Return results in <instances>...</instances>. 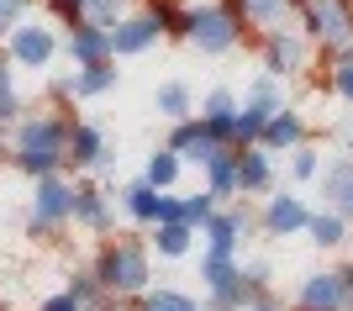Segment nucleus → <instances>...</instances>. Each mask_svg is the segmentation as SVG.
Here are the masks:
<instances>
[{"label": "nucleus", "mask_w": 353, "mask_h": 311, "mask_svg": "<svg viewBox=\"0 0 353 311\" xmlns=\"http://www.w3.org/2000/svg\"><path fill=\"white\" fill-rule=\"evenodd\" d=\"M79 6H85L101 27H117V21H121V0H79Z\"/></svg>", "instance_id": "obj_24"}, {"label": "nucleus", "mask_w": 353, "mask_h": 311, "mask_svg": "<svg viewBox=\"0 0 353 311\" xmlns=\"http://www.w3.org/2000/svg\"><path fill=\"white\" fill-rule=\"evenodd\" d=\"M206 285H211V296H216L221 306H237V301H243V264H232V253H216V248H211Z\"/></svg>", "instance_id": "obj_4"}, {"label": "nucleus", "mask_w": 353, "mask_h": 311, "mask_svg": "<svg viewBox=\"0 0 353 311\" xmlns=\"http://www.w3.org/2000/svg\"><path fill=\"white\" fill-rule=\"evenodd\" d=\"M11 53H16V63H32V69H37V63L53 59V32H43V27H21V32L11 37Z\"/></svg>", "instance_id": "obj_8"}, {"label": "nucleus", "mask_w": 353, "mask_h": 311, "mask_svg": "<svg viewBox=\"0 0 353 311\" xmlns=\"http://www.w3.org/2000/svg\"><path fill=\"white\" fill-rule=\"evenodd\" d=\"M311 222V211L295 201V195H280V201H269V232H301Z\"/></svg>", "instance_id": "obj_9"}, {"label": "nucleus", "mask_w": 353, "mask_h": 311, "mask_svg": "<svg viewBox=\"0 0 353 311\" xmlns=\"http://www.w3.org/2000/svg\"><path fill=\"white\" fill-rule=\"evenodd\" d=\"M101 280L111 285V290H121V296H132V290H143L148 285V264L137 248H117L101 259Z\"/></svg>", "instance_id": "obj_3"}, {"label": "nucleus", "mask_w": 353, "mask_h": 311, "mask_svg": "<svg viewBox=\"0 0 353 311\" xmlns=\"http://www.w3.org/2000/svg\"><path fill=\"white\" fill-rule=\"evenodd\" d=\"M190 37L201 43V53H227V48L237 43V21H232V11H221V6L190 11Z\"/></svg>", "instance_id": "obj_2"}, {"label": "nucleus", "mask_w": 353, "mask_h": 311, "mask_svg": "<svg viewBox=\"0 0 353 311\" xmlns=\"http://www.w3.org/2000/svg\"><path fill=\"white\" fill-rule=\"evenodd\" d=\"M174 174H179V159H174V153H153V159H148V185H153V190L174 185Z\"/></svg>", "instance_id": "obj_19"}, {"label": "nucleus", "mask_w": 353, "mask_h": 311, "mask_svg": "<svg viewBox=\"0 0 353 311\" xmlns=\"http://www.w3.org/2000/svg\"><path fill=\"white\" fill-rule=\"evenodd\" d=\"M159 111H163V117H185V111H190L185 85H163V90H159Z\"/></svg>", "instance_id": "obj_23"}, {"label": "nucleus", "mask_w": 353, "mask_h": 311, "mask_svg": "<svg viewBox=\"0 0 353 311\" xmlns=\"http://www.w3.org/2000/svg\"><path fill=\"white\" fill-rule=\"evenodd\" d=\"M269 63L285 69V74L301 69V63H306V43H301V37H274V43H269Z\"/></svg>", "instance_id": "obj_12"}, {"label": "nucleus", "mask_w": 353, "mask_h": 311, "mask_svg": "<svg viewBox=\"0 0 353 311\" xmlns=\"http://www.w3.org/2000/svg\"><path fill=\"white\" fill-rule=\"evenodd\" d=\"M111 85H117V74H111L105 63H90V74L74 85V95H101V90H111Z\"/></svg>", "instance_id": "obj_22"}, {"label": "nucleus", "mask_w": 353, "mask_h": 311, "mask_svg": "<svg viewBox=\"0 0 353 311\" xmlns=\"http://www.w3.org/2000/svg\"><path fill=\"white\" fill-rule=\"evenodd\" d=\"M348 201H353V185H348Z\"/></svg>", "instance_id": "obj_33"}, {"label": "nucleus", "mask_w": 353, "mask_h": 311, "mask_svg": "<svg viewBox=\"0 0 353 311\" xmlns=\"http://www.w3.org/2000/svg\"><path fill=\"white\" fill-rule=\"evenodd\" d=\"M148 311H201L195 301H185L179 290H159V296L148 301Z\"/></svg>", "instance_id": "obj_26"}, {"label": "nucleus", "mask_w": 353, "mask_h": 311, "mask_svg": "<svg viewBox=\"0 0 353 311\" xmlns=\"http://www.w3.org/2000/svg\"><path fill=\"white\" fill-rule=\"evenodd\" d=\"M338 90H343V95L353 101V63H348V69H338Z\"/></svg>", "instance_id": "obj_29"}, {"label": "nucleus", "mask_w": 353, "mask_h": 311, "mask_svg": "<svg viewBox=\"0 0 353 311\" xmlns=\"http://www.w3.org/2000/svg\"><path fill=\"white\" fill-rule=\"evenodd\" d=\"M159 253H169V259L190 253V222H159Z\"/></svg>", "instance_id": "obj_14"}, {"label": "nucleus", "mask_w": 353, "mask_h": 311, "mask_svg": "<svg viewBox=\"0 0 353 311\" xmlns=\"http://www.w3.org/2000/svg\"><path fill=\"white\" fill-rule=\"evenodd\" d=\"M0 111H11V90H6V79H0Z\"/></svg>", "instance_id": "obj_31"}, {"label": "nucleus", "mask_w": 353, "mask_h": 311, "mask_svg": "<svg viewBox=\"0 0 353 311\" xmlns=\"http://www.w3.org/2000/svg\"><path fill=\"white\" fill-rule=\"evenodd\" d=\"M16 11H21V0H0V27H6V21H11Z\"/></svg>", "instance_id": "obj_30"}, {"label": "nucleus", "mask_w": 353, "mask_h": 311, "mask_svg": "<svg viewBox=\"0 0 353 311\" xmlns=\"http://www.w3.org/2000/svg\"><path fill=\"white\" fill-rule=\"evenodd\" d=\"M159 201H163V195L153 190V185H137V190H127V206H132V217H143V222H159Z\"/></svg>", "instance_id": "obj_18"}, {"label": "nucleus", "mask_w": 353, "mask_h": 311, "mask_svg": "<svg viewBox=\"0 0 353 311\" xmlns=\"http://www.w3.org/2000/svg\"><path fill=\"white\" fill-rule=\"evenodd\" d=\"M248 6H253V21H264V27H274L290 11V0H248Z\"/></svg>", "instance_id": "obj_25"}, {"label": "nucleus", "mask_w": 353, "mask_h": 311, "mask_svg": "<svg viewBox=\"0 0 353 311\" xmlns=\"http://www.w3.org/2000/svg\"><path fill=\"white\" fill-rule=\"evenodd\" d=\"M74 206H79V195H74L63 179L48 174L43 185H37V211H32V217H37L43 227H53V222H63V217H74Z\"/></svg>", "instance_id": "obj_5"}, {"label": "nucleus", "mask_w": 353, "mask_h": 311, "mask_svg": "<svg viewBox=\"0 0 353 311\" xmlns=\"http://www.w3.org/2000/svg\"><path fill=\"white\" fill-rule=\"evenodd\" d=\"M243 311H280V306H269V301H253V306H243Z\"/></svg>", "instance_id": "obj_32"}, {"label": "nucleus", "mask_w": 353, "mask_h": 311, "mask_svg": "<svg viewBox=\"0 0 353 311\" xmlns=\"http://www.w3.org/2000/svg\"><path fill=\"white\" fill-rule=\"evenodd\" d=\"M69 148V143H63V127L59 121H27V127H21V132H16V159L27 163V169H37V174H48V169H53V163H59V153Z\"/></svg>", "instance_id": "obj_1"}, {"label": "nucleus", "mask_w": 353, "mask_h": 311, "mask_svg": "<svg viewBox=\"0 0 353 311\" xmlns=\"http://www.w3.org/2000/svg\"><path fill=\"white\" fill-rule=\"evenodd\" d=\"M206 232H211V248H216V253H232V243H237V232H243V222H237V217H211Z\"/></svg>", "instance_id": "obj_16"}, {"label": "nucleus", "mask_w": 353, "mask_h": 311, "mask_svg": "<svg viewBox=\"0 0 353 311\" xmlns=\"http://www.w3.org/2000/svg\"><path fill=\"white\" fill-rule=\"evenodd\" d=\"M105 48H111V37H105V32H95V27H85L79 37H74V59H79V63H101Z\"/></svg>", "instance_id": "obj_15"}, {"label": "nucleus", "mask_w": 353, "mask_h": 311, "mask_svg": "<svg viewBox=\"0 0 353 311\" xmlns=\"http://www.w3.org/2000/svg\"><path fill=\"white\" fill-rule=\"evenodd\" d=\"M69 148H74V159H79V163H95V159H101V132H95V127H79Z\"/></svg>", "instance_id": "obj_21"}, {"label": "nucleus", "mask_w": 353, "mask_h": 311, "mask_svg": "<svg viewBox=\"0 0 353 311\" xmlns=\"http://www.w3.org/2000/svg\"><path fill=\"white\" fill-rule=\"evenodd\" d=\"M301 306H306V311L348 306V280H343V274H311V280L301 285Z\"/></svg>", "instance_id": "obj_6"}, {"label": "nucleus", "mask_w": 353, "mask_h": 311, "mask_svg": "<svg viewBox=\"0 0 353 311\" xmlns=\"http://www.w3.org/2000/svg\"><path fill=\"white\" fill-rule=\"evenodd\" d=\"M311 21H316V32H322V37H332V43H338L343 32H348L343 0H311Z\"/></svg>", "instance_id": "obj_10"}, {"label": "nucleus", "mask_w": 353, "mask_h": 311, "mask_svg": "<svg viewBox=\"0 0 353 311\" xmlns=\"http://www.w3.org/2000/svg\"><path fill=\"white\" fill-rule=\"evenodd\" d=\"M237 185H243V179H237V163L227 159V153H216V159H211V190L227 195V190H237Z\"/></svg>", "instance_id": "obj_20"}, {"label": "nucleus", "mask_w": 353, "mask_h": 311, "mask_svg": "<svg viewBox=\"0 0 353 311\" xmlns=\"http://www.w3.org/2000/svg\"><path fill=\"white\" fill-rule=\"evenodd\" d=\"M43 311H79V296H53Z\"/></svg>", "instance_id": "obj_28"}, {"label": "nucleus", "mask_w": 353, "mask_h": 311, "mask_svg": "<svg viewBox=\"0 0 353 311\" xmlns=\"http://www.w3.org/2000/svg\"><path fill=\"white\" fill-rule=\"evenodd\" d=\"M264 143L269 148H295V143H301V121H295L290 111H274V117L264 121Z\"/></svg>", "instance_id": "obj_11"}, {"label": "nucleus", "mask_w": 353, "mask_h": 311, "mask_svg": "<svg viewBox=\"0 0 353 311\" xmlns=\"http://www.w3.org/2000/svg\"><path fill=\"white\" fill-rule=\"evenodd\" d=\"M311 174H316V153L301 148V153H295V179H311Z\"/></svg>", "instance_id": "obj_27"}, {"label": "nucleus", "mask_w": 353, "mask_h": 311, "mask_svg": "<svg viewBox=\"0 0 353 311\" xmlns=\"http://www.w3.org/2000/svg\"><path fill=\"white\" fill-rule=\"evenodd\" d=\"M237 179H243L248 190H264V185H269V159H264V153H243V163H237Z\"/></svg>", "instance_id": "obj_17"}, {"label": "nucleus", "mask_w": 353, "mask_h": 311, "mask_svg": "<svg viewBox=\"0 0 353 311\" xmlns=\"http://www.w3.org/2000/svg\"><path fill=\"white\" fill-rule=\"evenodd\" d=\"M306 232L322 243V248H338L343 237H348V227H343V217H332V211H322V217H311L306 222Z\"/></svg>", "instance_id": "obj_13"}, {"label": "nucleus", "mask_w": 353, "mask_h": 311, "mask_svg": "<svg viewBox=\"0 0 353 311\" xmlns=\"http://www.w3.org/2000/svg\"><path fill=\"white\" fill-rule=\"evenodd\" d=\"M159 37V16H127L111 27V53H143Z\"/></svg>", "instance_id": "obj_7"}]
</instances>
